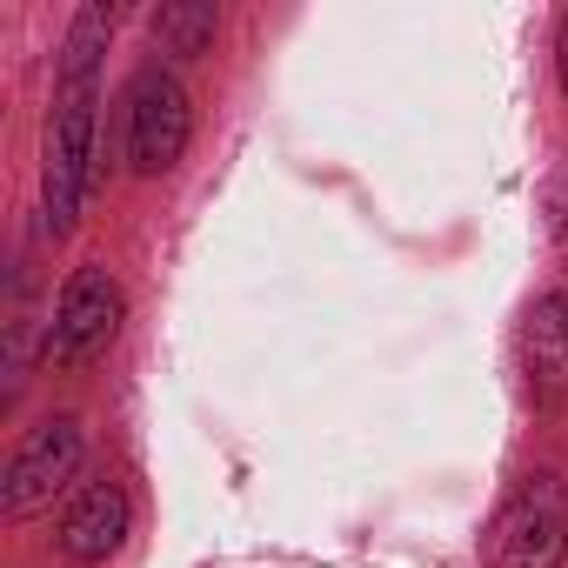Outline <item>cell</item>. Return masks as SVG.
Instances as JSON below:
<instances>
[{
    "label": "cell",
    "mask_w": 568,
    "mask_h": 568,
    "mask_svg": "<svg viewBox=\"0 0 568 568\" xmlns=\"http://www.w3.org/2000/svg\"><path fill=\"white\" fill-rule=\"evenodd\" d=\"M121 541H128V495H121V481H88L74 495V508L61 515V555L74 568H94Z\"/></svg>",
    "instance_id": "obj_6"
},
{
    "label": "cell",
    "mask_w": 568,
    "mask_h": 568,
    "mask_svg": "<svg viewBox=\"0 0 568 568\" xmlns=\"http://www.w3.org/2000/svg\"><path fill=\"white\" fill-rule=\"evenodd\" d=\"M548 207H555V234H568V168H561V181H555V201H548Z\"/></svg>",
    "instance_id": "obj_9"
},
{
    "label": "cell",
    "mask_w": 568,
    "mask_h": 568,
    "mask_svg": "<svg viewBox=\"0 0 568 568\" xmlns=\"http://www.w3.org/2000/svg\"><path fill=\"white\" fill-rule=\"evenodd\" d=\"M187 134H194L187 88H181L168 68H141V74L128 81V161H134V174H168V168H181Z\"/></svg>",
    "instance_id": "obj_4"
},
{
    "label": "cell",
    "mask_w": 568,
    "mask_h": 568,
    "mask_svg": "<svg viewBox=\"0 0 568 568\" xmlns=\"http://www.w3.org/2000/svg\"><path fill=\"white\" fill-rule=\"evenodd\" d=\"M214 28H221L214 0H168V8L154 14V41H161V54H181V61L207 54V48H214Z\"/></svg>",
    "instance_id": "obj_8"
},
{
    "label": "cell",
    "mask_w": 568,
    "mask_h": 568,
    "mask_svg": "<svg viewBox=\"0 0 568 568\" xmlns=\"http://www.w3.org/2000/svg\"><path fill=\"white\" fill-rule=\"evenodd\" d=\"M555 68H561V94H568V21H561V41H555Z\"/></svg>",
    "instance_id": "obj_10"
},
{
    "label": "cell",
    "mask_w": 568,
    "mask_h": 568,
    "mask_svg": "<svg viewBox=\"0 0 568 568\" xmlns=\"http://www.w3.org/2000/svg\"><path fill=\"white\" fill-rule=\"evenodd\" d=\"M568 555V481L535 468L508 488L481 535V568H561Z\"/></svg>",
    "instance_id": "obj_2"
},
{
    "label": "cell",
    "mask_w": 568,
    "mask_h": 568,
    "mask_svg": "<svg viewBox=\"0 0 568 568\" xmlns=\"http://www.w3.org/2000/svg\"><path fill=\"white\" fill-rule=\"evenodd\" d=\"M74 468H81V422L54 415V422L28 428L14 442V455H8V475H0V508H8V515L48 508L74 481Z\"/></svg>",
    "instance_id": "obj_5"
},
{
    "label": "cell",
    "mask_w": 568,
    "mask_h": 568,
    "mask_svg": "<svg viewBox=\"0 0 568 568\" xmlns=\"http://www.w3.org/2000/svg\"><path fill=\"white\" fill-rule=\"evenodd\" d=\"M128 322V295H121V281L108 267H74L68 274V288L54 302V322H48V362L54 368H88L114 348Z\"/></svg>",
    "instance_id": "obj_3"
},
{
    "label": "cell",
    "mask_w": 568,
    "mask_h": 568,
    "mask_svg": "<svg viewBox=\"0 0 568 568\" xmlns=\"http://www.w3.org/2000/svg\"><path fill=\"white\" fill-rule=\"evenodd\" d=\"M114 8H81L61 48V88L48 114V154H41V194H48V234L61 241L81 214V194L94 181V68L108 54Z\"/></svg>",
    "instance_id": "obj_1"
},
{
    "label": "cell",
    "mask_w": 568,
    "mask_h": 568,
    "mask_svg": "<svg viewBox=\"0 0 568 568\" xmlns=\"http://www.w3.org/2000/svg\"><path fill=\"white\" fill-rule=\"evenodd\" d=\"M521 355H528V375L555 395L568 388V295H541L528 308V328H521Z\"/></svg>",
    "instance_id": "obj_7"
}]
</instances>
